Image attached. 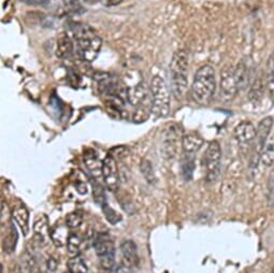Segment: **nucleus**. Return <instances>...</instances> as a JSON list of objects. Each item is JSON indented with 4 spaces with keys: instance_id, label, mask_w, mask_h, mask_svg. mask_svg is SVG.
I'll return each instance as SVG.
<instances>
[{
    "instance_id": "a211bd4d",
    "label": "nucleus",
    "mask_w": 274,
    "mask_h": 273,
    "mask_svg": "<svg viewBox=\"0 0 274 273\" xmlns=\"http://www.w3.org/2000/svg\"><path fill=\"white\" fill-rule=\"evenodd\" d=\"M73 53V42L68 35H62L57 40L56 46V56L58 58H69Z\"/></svg>"
},
{
    "instance_id": "5701e85b",
    "label": "nucleus",
    "mask_w": 274,
    "mask_h": 273,
    "mask_svg": "<svg viewBox=\"0 0 274 273\" xmlns=\"http://www.w3.org/2000/svg\"><path fill=\"white\" fill-rule=\"evenodd\" d=\"M67 267L71 273H87L88 271L86 262L80 255L71 257L67 262Z\"/></svg>"
},
{
    "instance_id": "cd10ccee",
    "label": "nucleus",
    "mask_w": 274,
    "mask_h": 273,
    "mask_svg": "<svg viewBox=\"0 0 274 273\" xmlns=\"http://www.w3.org/2000/svg\"><path fill=\"white\" fill-rule=\"evenodd\" d=\"M101 209H102V212H103V215H105L106 220L110 224L116 225L121 221V215L117 211H115L114 209L111 208V206L107 202L101 206Z\"/></svg>"
},
{
    "instance_id": "7c9ffc66",
    "label": "nucleus",
    "mask_w": 274,
    "mask_h": 273,
    "mask_svg": "<svg viewBox=\"0 0 274 273\" xmlns=\"http://www.w3.org/2000/svg\"><path fill=\"white\" fill-rule=\"evenodd\" d=\"M149 112H150V109L146 108L145 106H139L137 107L135 113H134V116H132V120L135 122V123H142V122H145L148 116H149Z\"/></svg>"
},
{
    "instance_id": "f03ea898",
    "label": "nucleus",
    "mask_w": 274,
    "mask_h": 273,
    "mask_svg": "<svg viewBox=\"0 0 274 273\" xmlns=\"http://www.w3.org/2000/svg\"><path fill=\"white\" fill-rule=\"evenodd\" d=\"M75 44L80 58L92 63L97 58L102 46V39L99 35L87 25H80L74 31Z\"/></svg>"
},
{
    "instance_id": "4c0bfd02",
    "label": "nucleus",
    "mask_w": 274,
    "mask_h": 273,
    "mask_svg": "<svg viewBox=\"0 0 274 273\" xmlns=\"http://www.w3.org/2000/svg\"><path fill=\"white\" fill-rule=\"evenodd\" d=\"M116 273H130V268L125 266V265H121L117 270H116Z\"/></svg>"
},
{
    "instance_id": "4be33fe9",
    "label": "nucleus",
    "mask_w": 274,
    "mask_h": 273,
    "mask_svg": "<svg viewBox=\"0 0 274 273\" xmlns=\"http://www.w3.org/2000/svg\"><path fill=\"white\" fill-rule=\"evenodd\" d=\"M260 163L266 167H270L274 164V135L268 140L266 146L262 150L260 155Z\"/></svg>"
},
{
    "instance_id": "c9c22d12",
    "label": "nucleus",
    "mask_w": 274,
    "mask_h": 273,
    "mask_svg": "<svg viewBox=\"0 0 274 273\" xmlns=\"http://www.w3.org/2000/svg\"><path fill=\"white\" fill-rule=\"evenodd\" d=\"M267 87L270 92L271 95L274 96V75H272V77H268L267 78Z\"/></svg>"
},
{
    "instance_id": "2f4dec72",
    "label": "nucleus",
    "mask_w": 274,
    "mask_h": 273,
    "mask_svg": "<svg viewBox=\"0 0 274 273\" xmlns=\"http://www.w3.org/2000/svg\"><path fill=\"white\" fill-rule=\"evenodd\" d=\"M99 262L103 270H107V271L112 270L115 265V253H112V254H109V255L99 257Z\"/></svg>"
},
{
    "instance_id": "473e14b6",
    "label": "nucleus",
    "mask_w": 274,
    "mask_h": 273,
    "mask_svg": "<svg viewBox=\"0 0 274 273\" xmlns=\"http://www.w3.org/2000/svg\"><path fill=\"white\" fill-rule=\"evenodd\" d=\"M268 202L274 205V171L271 172L268 180Z\"/></svg>"
},
{
    "instance_id": "9d476101",
    "label": "nucleus",
    "mask_w": 274,
    "mask_h": 273,
    "mask_svg": "<svg viewBox=\"0 0 274 273\" xmlns=\"http://www.w3.org/2000/svg\"><path fill=\"white\" fill-rule=\"evenodd\" d=\"M273 127V118L267 116L262 118L256 127V139H255V155H257L260 161V155L268 142V138ZM254 155V156H255Z\"/></svg>"
},
{
    "instance_id": "7ed1b4c3",
    "label": "nucleus",
    "mask_w": 274,
    "mask_h": 273,
    "mask_svg": "<svg viewBox=\"0 0 274 273\" xmlns=\"http://www.w3.org/2000/svg\"><path fill=\"white\" fill-rule=\"evenodd\" d=\"M188 67H190L188 54L184 50L176 51L170 63V74H171V90L178 100L183 99L187 93Z\"/></svg>"
},
{
    "instance_id": "f3484780",
    "label": "nucleus",
    "mask_w": 274,
    "mask_h": 273,
    "mask_svg": "<svg viewBox=\"0 0 274 273\" xmlns=\"http://www.w3.org/2000/svg\"><path fill=\"white\" fill-rule=\"evenodd\" d=\"M203 145V139L194 133L184 135L182 138V147L186 154L198 152Z\"/></svg>"
},
{
    "instance_id": "2eb2a0df",
    "label": "nucleus",
    "mask_w": 274,
    "mask_h": 273,
    "mask_svg": "<svg viewBox=\"0 0 274 273\" xmlns=\"http://www.w3.org/2000/svg\"><path fill=\"white\" fill-rule=\"evenodd\" d=\"M49 236L56 248H63L67 246L68 238L70 236V233L68 232V226L66 224H56L50 229Z\"/></svg>"
},
{
    "instance_id": "f704fd0d",
    "label": "nucleus",
    "mask_w": 274,
    "mask_h": 273,
    "mask_svg": "<svg viewBox=\"0 0 274 273\" xmlns=\"http://www.w3.org/2000/svg\"><path fill=\"white\" fill-rule=\"evenodd\" d=\"M123 0H102L103 6H106L108 8H112V7H116L118 5L121 4Z\"/></svg>"
},
{
    "instance_id": "a878e982",
    "label": "nucleus",
    "mask_w": 274,
    "mask_h": 273,
    "mask_svg": "<svg viewBox=\"0 0 274 273\" xmlns=\"http://www.w3.org/2000/svg\"><path fill=\"white\" fill-rule=\"evenodd\" d=\"M81 243H82V241H81V239H80V237L78 236V234L70 233V236L68 238L67 246H66V247H67L68 254L71 257L79 255Z\"/></svg>"
},
{
    "instance_id": "423d86ee",
    "label": "nucleus",
    "mask_w": 274,
    "mask_h": 273,
    "mask_svg": "<svg viewBox=\"0 0 274 273\" xmlns=\"http://www.w3.org/2000/svg\"><path fill=\"white\" fill-rule=\"evenodd\" d=\"M181 129L176 124H170L164 131L162 139V154L165 159L171 161L178 154L179 143L182 144Z\"/></svg>"
},
{
    "instance_id": "6ab92c4d",
    "label": "nucleus",
    "mask_w": 274,
    "mask_h": 273,
    "mask_svg": "<svg viewBox=\"0 0 274 273\" xmlns=\"http://www.w3.org/2000/svg\"><path fill=\"white\" fill-rule=\"evenodd\" d=\"M84 164L89 173L95 178L102 175L103 162L100 161L95 153L84 154Z\"/></svg>"
},
{
    "instance_id": "c85d7f7f",
    "label": "nucleus",
    "mask_w": 274,
    "mask_h": 273,
    "mask_svg": "<svg viewBox=\"0 0 274 273\" xmlns=\"http://www.w3.org/2000/svg\"><path fill=\"white\" fill-rule=\"evenodd\" d=\"M140 170H141V173H142V175L146 180V182H148V183L155 182L154 169H153V166H152V164H150L149 161H147V159H143V161L141 162V164H140Z\"/></svg>"
},
{
    "instance_id": "58836bf2",
    "label": "nucleus",
    "mask_w": 274,
    "mask_h": 273,
    "mask_svg": "<svg viewBox=\"0 0 274 273\" xmlns=\"http://www.w3.org/2000/svg\"><path fill=\"white\" fill-rule=\"evenodd\" d=\"M85 2H87L88 4H96L97 2H102V0H85Z\"/></svg>"
},
{
    "instance_id": "0eeeda50",
    "label": "nucleus",
    "mask_w": 274,
    "mask_h": 273,
    "mask_svg": "<svg viewBox=\"0 0 274 273\" xmlns=\"http://www.w3.org/2000/svg\"><path fill=\"white\" fill-rule=\"evenodd\" d=\"M102 166V178L106 186L110 191L114 192L119 185V173L115 158L112 155H107L103 159Z\"/></svg>"
},
{
    "instance_id": "6e6552de",
    "label": "nucleus",
    "mask_w": 274,
    "mask_h": 273,
    "mask_svg": "<svg viewBox=\"0 0 274 273\" xmlns=\"http://www.w3.org/2000/svg\"><path fill=\"white\" fill-rule=\"evenodd\" d=\"M233 135L242 148H250L256 139V128L250 120H243L235 126Z\"/></svg>"
},
{
    "instance_id": "aec40b11",
    "label": "nucleus",
    "mask_w": 274,
    "mask_h": 273,
    "mask_svg": "<svg viewBox=\"0 0 274 273\" xmlns=\"http://www.w3.org/2000/svg\"><path fill=\"white\" fill-rule=\"evenodd\" d=\"M234 77L237 80V84L239 87V92L244 89L248 86V84L250 83V72L247 64L244 62H241L237 65V67L234 68Z\"/></svg>"
},
{
    "instance_id": "dca6fc26",
    "label": "nucleus",
    "mask_w": 274,
    "mask_h": 273,
    "mask_svg": "<svg viewBox=\"0 0 274 273\" xmlns=\"http://www.w3.org/2000/svg\"><path fill=\"white\" fill-rule=\"evenodd\" d=\"M34 230L36 234L35 240L39 242L40 246H42V244L45 243V237L50 234L48 216L41 214L34 224Z\"/></svg>"
},
{
    "instance_id": "e433bc0d",
    "label": "nucleus",
    "mask_w": 274,
    "mask_h": 273,
    "mask_svg": "<svg viewBox=\"0 0 274 273\" xmlns=\"http://www.w3.org/2000/svg\"><path fill=\"white\" fill-rule=\"evenodd\" d=\"M46 265H48V270L49 271H55L56 268H57V262H56V260L54 258H50L48 260V263H46Z\"/></svg>"
},
{
    "instance_id": "f257e3e1",
    "label": "nucleus",
    "mask_w": 274,
    "mask_h": 273,
    "mask_svg": "<svg viewBox=\"0 0 274 273\" xmlns=\"http://www.w3.org/2000/svg\"><path fill=\"white\" fill-rule=\"evenodd\" d=\"M216 72L211 65H203L194 75L192 83V95L200 105L209 103L216 92Z\"/></svg>"
},
{
    "instance_id": "bb28decb",
    "label": "nucleus",
    "mask_w": 274,
    "mask_h": 273,
    "mask_svg": "<svg viewBox=\"0 0 274 273\" xmlns=\"http://www.w3.org/2000/svg\"><path fill=\"white\" fill-rule=\"evenodd\" d=\"M92 193H93V198L94 201H95L97 204L102 206L105 204L106 201V193L103 187L96 181L92 182Z\"/></svg>"
},
{
    "instance_id": "c756f323",
    "label": "nucleus",
    "mask_w": 274,
    "mask_h": 273,
    "mask_svg": "<svg viewBox=\"0 0 274 273\" xmlns=\"http://www.w3.org/2000/svg\"><path fill=\"white\" fill-rule=\"evenodd\" d=\"M83 223V216L78 213V212H72L69 213L66 216V225L68 226V228L70 229H77Z\"/></svg>"
},
{
    "instance_id": "20e7f679",
    "label": "nucleus",
    "mask_w": 274,
    "mask_h": 273,
    "mask_svg": "<svg viewBox=\"0 0 274 273\" xmlns=\"http://www.w3.org/2000/svg\"><path fill=\"white\" fill-rule=\"evenodd\" d=\"M148 90L150 95V112L156 117L168 116L171 110V99L166 81L159 75H155L150 80Z\"/></svg>"
},
{
    "instance_id": "412c9836",
    "label": "nucleus",
    "mask_w": 274,
    "mask_h": 273,
    "mask_svg": "<svg viewBox=\"0 0 274 273\" xmlns=\"http://www.w3.org/2000/svg\"><path fill=\"white\" fill-rule=\"evenodd\" d=\"M16 242H17V231L14 227V225L12 223H10V225H9V228L7 229L6 237L3 240L4 251L8 254L12 253L16 247Z\"/></svg>"
},
{
    "instance_id": "f8f14e48",
    "label": "nucleus",
    "mask_w": 274,
    "mask_h": 273,
    "mask_svg": "<svg viewBox=\"0 0 274 273\" xmlns=\"http://www.w3.org/2000/svg\"><path fill=\"white\" fill-rule=\"evenodd\" d=\"M93 248L95 250V253L98 257H102L109 255V254L115 253L114 242L111 240L109 234L107 233L98 234L93 241Z\"/></svg>"
},
{
    "instance_id": "ddd939ff",
    "label": "nucleus",
    "mask_w": 274,
    "mask_h": 273,
    "mask_svg": "<svg viewBox=\"0 0 274 273\" xmlns=\"http://www.w3.org/2000/svg\"><path fill=\"white\" fill-rule=\"evenodd\" d=\"M126 97L130 105L139 107L142 106L147 98V92L143 82H138L136 85H131L126 88Z\"/></svg>"
},
{
    "instance_id": "a19ab883",
    "label": "nucleus",
    "mask_w": 274,
    "mask_h": 273,
    "mask_svg": "<svg viewBox=\"0 0 274 273\" xmlns=\"http://www.w3.org/2000/svg\"><path fill=\"white\" fill-rule=\"evenodd\" d=\"M65 273H71V272H70V271H68V272H65Z\"/></svg>"
},
{
    "instance_id": "ea45409f",
    "label": "nucleus",
    "mask_w": 274,
    "mask_h": 273,
    "mask_svg": "<svg viewBox=\"0 0 274 273\" xmlns=\"http://www.w3.org/2000/svg\"><path fill=\"white\" fill-rule=\"evenodd\" d=\"M271 273H274V268L272 269V271H271Z\"/></svg>"
},
{
    "instance_id": "b1692460",
    "label": "nucleus",
    "mask_w": 274,
    "mask_h": 273,
    "mask_svg": "<svg viewBox=\"0 0 274 273\" xmlns=\"http://www.w3.org/2000/svg\"><path fill=\"white\" fill-rule=\"evenodd\" d=\"M263 89H264V85H263L262 80L261 79L255 80V82L253 83V85L251 86L250 92H249V99L252 102H258L263 95Z\"/></svg>"
},
{
    "instance_id": "393cba45",
    "label": "nucleus",
    "mask_w": 274,
    "mask_h": 273,
    "mask_svg": "<svg viewBox=\"0 0 274 273\" xmlns=\"http://www.w3.org/2000/svg\"><path fill=\"white\" fill-rule=\"evenodd\" d=\"M36 266V260L33 254L27 251L25 255L22 257L20 262V272L21 273H33Z\"/></svg>"
},
{
    "instance_id": "1a4fd4ad",
    "label": "nucleus",
    "mask_w": 274,
    "mask_h": 273,
    "mask_svg": "<svg viewBox=\"0 0 274 273\" xmlns=\"http://www.w3.org/2000/svg\"><path fill=\"white\" fill-rule=\"evenodd\" d=\"M239 92L237 80L234 77V69L226 67L221 74V97L226 101L232 100Z\"/></svg>"
},
{
    "instance_id": "9b49d317",
    "label": "nucleus",
    "mask_w": 274,
    "mask_h": 273,
    "mask_svg": "<svg viewBox=\"0 0 274 273\" xmlns=\"http://www.w3.org/2000/svg\"><path fill=\"white\" fill-rule=\"evenodd\" d=\"M120 252L124 259V263L129 268L137 267L139 265V255L137 244L132 240H125L120 244Z\"/></svg>"
},
{
    "instance_id": "72a5a7b5",
    "label": "nucleus",
    "mask_w": 274,
    "mask_h": 273,
    "mask_svg": "<svg viewBox=\"0 0 274 273\" xmlns=\"http://www.w3.org/2000/svg\"><path fill=\"white\" fill-rule=\"evenodd\" d=\"M75 190L80 195H85L87 193V186L84 182H78L75 184Z\"/></svg>"
},
{
    "instance_id": "39448f33",
    "label": "nucleus",
    "mask_w": 274,
    "mask_h": 273,
    "mask_svg": "<svg viewBox=\"0 0 274 273\" xmlns=\"http://www.w3.org/2000/svg\"><path fill=\"white\" fill-rule=\"evenodd\" d=\"M222 148L217 141L209 143L203 157V164L205 168V177L209 182H214L221 172Z\"/></svg>"
},
{
    "instance_id": "4468645a",
    "label": "nucleus",
    "mask_w": 274,
    "mask_h": 273,
    "mask_svg": "<svg viewBox=\"0 0 274 273\" xmlns=\"http://www.w3.org/2000/svg\"><path fill=\"white\" fill-rule=\"evenodd\" d=\"M11 216L13 221L21 228L24 236H27L29 232V212L23 204L15 205L11 211Z\"/></svg>"
}]
</instances>
